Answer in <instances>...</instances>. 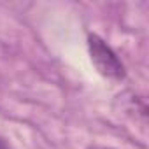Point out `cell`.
I'll list each match as a JSON object with an SVG mask.
<instances>
[{
  "label": "cell",
  "instance_id": "cell-1",
  "mask_svg": "<svg viewBox=\"0 0 149 149\" xmlns=\"http://www.w3.org/2000/svg\"><path fill=\"white\" fill-rule=\"evenodd\" d=\"M88 51H90L91 61L100 76L111 81H116V83L126 77V68L123 61L119 60V56L116 54V51L97 33L88 35Z\"/></svg>",
  "mask_w": 149,
  "mask_h": 149
},
{
  "label": "cell",
  "instance_id": "cell-2",
  "mask_svg": "<svg viewBox=\"0 0 149 149\" xmlns=\"http://www.w3.org/2000/svg\"><path fill=\"white\" fill-rule=\"evenodd\" d=\"M0 149H9V147H7V144H6L2 139H0Z\"/></svg>",
  "mask_w": 149,
  "mask_h": 149
}]
</instances>
